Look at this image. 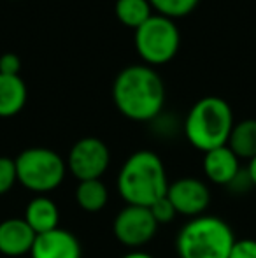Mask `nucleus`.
<instances>
[{"label":"nucleus","mask_w":256,"mask_h":258,"mask_svg":"<svg viewBox=\"0 0 256 258\" xmlns=\"http://www.w3.org/2000/svg\"><path fill=\"white\" fill-rule=\"evenodd\" d=\"M113 100L118 111L133 121H149L165 104V86L149 65H130L116 76Z\"/></svg>","instance_id":"obj_1"},{"label":"nucleus","mask_w":256,"mask_h":258,"mask_svg":"<svg viewBox=\"0 0 256 258\" xmlns=\"http://www.w3.org/2000/svg\"><path fill=\"white\" fill-rule=\"evenodd\" d=\"M168 184L163 162L149 150L130 155L118 174V191L127 206L151 207L167 195Z\"/></svg>","instance_id":"obj_2"},{"label":"nucleus","mask_w":256,"mask_h":258,"mask_svg":"<svg viewBox=\"0 0 256 258\" xmlns=\"http://www.w3.org/2000/svg\"><path fill=\"white\" fill-rule=\"evenodd\" d=\"M235 125L230 104L221 97L209 95L197 100L185 121V134L195 150L207 153L228 144Z\"/></svg>","instance_id":"obj_3"},{"label":"nucleus","mask_w":256,"mask_h":258,"mask_svg":"<svg viewBox=\"0 0 256 258\" xmlns=\"http://www.w3.org/2000/svg\"><path fill=\"white\" fill-rule=\"evenodd\" d=\"M233 242L235 234L225 220L202 214L179 230L176 251L179 258H228Z\"/></svg>","instance_id":"obj_4"},{"label":"nucleus","mask_w":256,"mask_h":258,"mask_svg":"<svg viewBox=\"0 0 256 258\" xmlns=\"http://www.w3.org/2000/svg\"><path fill=\"white\" fill-rule=\"evenodd\" d=\"M18 183L25 190L46 195L63 183L67 163L56 151L49 148H27L14 158Z\"/></svg>","instance_id":"obj_5"},{"label":"nucleus","mask_w":256,"mask_h":258,"mask_svg":"<svg viewBox=\"0 0 256 258\" xmlns=\"http://www.w3.org/2000/svg\"><path fill=\"white\" fill-rule=\"evenodd\" d=\"M181 34L174 20L153 14L135 30V49L147 65H161L176 56Z\"/></svg>","instance_id":"obj_6"},{"label":"nucleus","mask_w":256,"mask_h":258,"mask_svg":"<svg viewBox=\"0 0 256 258\" xmlns=\"http://www.w3.org/2000/svg\"><path fill=\"white\" fill-rule=\"evenodd\" d=\"M65 163L77 181L100 179L109 169L111 151L99 137H82L70 148Z\"/></svg>","instance_id":"obj_7"},{"label":"nucleus","mask_w":256,"mask_h":258,"mask_svg":"<svg viewBox=\"0 0 256 258\" xmlns=\"http://www.w3.org/2000/svg\"><path fill=\"white\" fill-rule=\"evenodd\" d=\"M156 230L158 223L149 207L142 206H125L113 221L114 237L132 251L149 244L151 239L156 235Z\"/></svg>","instance_id":"obj_8"},{"label":"nucleus","mask_w":256,"mask_h":258,"mask_svg":"<svg viewBox=\"0 0 256 258\" xmlns=\"http://www.w3.org/2000/svg\"><path fill=\"white\" fill-rule=\"evenodd\" d=\"M167 199L178 214L197 218L202 216L211 204V190L197 177H181L168 184Z\"/></svg>","instance_id":"obj_9"},{"label":"nucleus","mask_w":256,"mask_h":258,"mask_svg":"<svg viewBox=\"0 0 256 258\" xmlns=\"http://www.w3.org/2000/svg\"><path fill=\"white\" fill-rule=\"evenodd\" d=\"M32 258H81L82 248L79 239L65 228H55L35 237L30 251Z\"/></svg>","instance_id":"obj_10"},{"label":"nucleus","mask_w":256,"mask_h":258,"mask_svg":"<svg viewBox=\"0 0 256 258\" xmlns=\"http://www.w3.org/2000/svg\"><path fill=\"white\" fill-rule=\"evenodd\" d=\"M35 234L23 218H7L0 221V253L6 256H23L32 251Z\"/></svg>","instance_id":"obj_11"},{"label":"nucleus","mask_w":256,"mask_h":258,"mask_svg":"<svg viewBox=\"0 0 256 258\" xmlns=\"http://www.w3.org/2000/svg\"><path fill=\"white\" fill-rule=\"evenodd\" d=\"M202 167L211 183L219 184V186H228L240 172V160L228 146H221L204 153Z\"/></svg>","instance_id":"obj_12"},{"label":"nucleus","mask_w":256,"mask_h":258,"mask_svg":"<svg viewBox=\"0 0 256 258\" xmlns=\"http://www.w3.org/2000/svg\"><path fill=\"white\" fill-rule=\"evenodd\" d=\"M23 220L30 225V228L37 235L51 232L55 228H58L60 223V209L55 204V201H51L46 195H37L34 197L25 207V216Z\"/></svg>","instance_id":"obj_13"},{"label":"nucleus","mask_w":256,"mask_h":258,"mask_svg":"<svg viewBox=\"0 0 256 258\" xmlns=\"http://www.w3.org/2000/svg\"><path fill=\"white\" fill-rule=\"evenodd\" d=\"M28 90L20 76L0 74V118L16 116L25 107Z\"/></svg>","instance_id":"obj_14"},{"label":"nucleus","mask_w":256,"mask_h":258,"mask_svg":"<svg viewBox=\"0 0 256 258\" xmlns=\"http://www.w3.org/2000/svg\"><path fill=\"white\" fill-rule=\"evenodd\" d=\"M226 146L233 151L239 160H251L256 156V119H242L235 123L230 134Z\"/></svg>","instance_id":"obj_15"},{"label":"nucleus","mask_w":256,"mask_h":258,"mask_svg":"<svg viewBox=\"0 0 256 258\" xmlns=\"http://www.w3.org/2000/svg\"><path fill=\"white\" fill-rule=\"evenodd\" d=\"M75 202L86 213H99L109 202V190L102 179L79 181L75 188Z\"/></svg>","instance_id":"obj_16"},{"label":"nucleus","mask_w":256,"mask_h":258,"mask_svg":"<svg viewBox=\"0 0 256 258\" xmlns=\"http://www.w3.org/2000/svg\"><path fill=\"white\" fill-rule=\"evenodd\" d=\"M153 7H151L149 0H116L114 4V14L120 20V23H123L128 28H137L149 20Z\"/></svg>","instance_id":"obj_17"},{"label":"nucleus","mask_w":256,"mask_h":258,"mask_svg":"<svg viewBox=\"0 0 256 258\" xmlns=\"http://www.w3.org/2000/svg\"><path fill=\"white\" fill-rule=\"evenodd\" d=\"M200 0H149L151 7L158 11V14L167 16L170 20L183 18L195 11Z\"/></svg>","instance_id":"obj_18"},{"label":"nucleus","mask_w":256,"mask_h":258,"mask_svg":"<svg viewBox=\"0 0 256 258\" xmlns=\"http://www.w3.org/2000/svg\"><path fill=\"white\" fill-rule=\"evenodd\" d=\"M18 183L16 162L9 156H0V195H6Z\"/></svg>","instance_id":"obj_19"},{"label":"nucleus","mask_w":256,"mask_h":258,"mask_svg":"<svg viewBox=\"0 0 256 258\" xmlns=\"http://www.w3.org/2000/svg\"><path fill=\"white\" fill-rule=\"evenodd\" d=\"M149 211H151V214H153L154 220H156L158 225L170 223V221L178 216V213H176L172 202L167 199V195H165V197H161L160 201L154 202V204L149 207Z\"/></svg>","instance_id":"obj_20"},{"label":"nucleus","mask_w":256,"mask_h":258,"mask_svg":"<svg viewBox=\"0 0 256 258\" xmlns=\"http://www.w3.org/2000/svg\"><path fill=\"white\" fill-rule=\"evenodd\" d=\"M228 258H256V239H235Z\"/></svg>","instance_id":"obj_21"},{"label":"nucleus","mask_w":256,"mask_h":258,"mask_svg":"<svg viewBox=\"0 0 256 258\" xmlns=\"http://www.w3.org/2000/svg\"><path fill=\"white\" fill-rule=\"evenodd\" d=\"M20 69H21V60L18 54L6 53L0 56V74L20 76Z\"/></svg>","instance_id":"obj_22"},{"label":"nucleus","mask_w":256,"mask_h":258,"mask_svg":"<svg viewBox=\"0 0 256 258\" xmlns=\"http://www.w3.org/2000/svg\"><path fill=\"white\" fill-rule=\"evenodd\" d=\"M246 170H247V174H249L251 183H253V186L256 188V156L249 160V163H247V169Z\"/></svg>","instance_id":"obj_23"},{"label":"nucleus","mask_w":256,"mask_h":258,"mask_svg":"<svg viewBox=\"0 0 256 258\" xmlns=\"http://www.w3.org/2000/svg\"><path fill=\"white\" fill-rule=\"evenodd\" d=\"M121 258H154V256H151L149 253L142 251V249H135V251H128L127 255H123Z\"/></svg>","instance_id":"obj_24"}]
</instances>
